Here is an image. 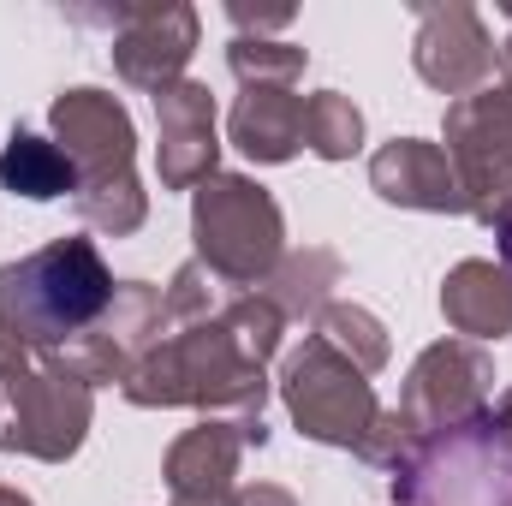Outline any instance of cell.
<instances>
[{
	"instance_id": "6da1fadb",
	"label": "cell",
	"mask_w": 512,
	"mask_h": 506,
	"mask_svg": "<svg viewBox=\"0 0 512 506\" xmlns=\"http://www.w3.org/2000/svg\"><path fill=\"white\" fill-rule=\"evenodd\" d=\"M48 137L66 149L78 173V221L108 239H131L149 221V191L137 179V126L126 102L96 84L60 90L48 108Z\"/></svg>"
},
{
	"instance_id": "7a4b0ae2",
	"label": "cell",
	"mask_w": 512,
	"mask_h": 506,
	"mask_svg": "<svg viewBox=\"0 0 512 506\" xmlns=\"http://www.w3.org/2000/svg\"><path fill=\"white\" fill-rule=\"evenodd\" d=\"M137 411H203V417H233V423H262L268 405V370L251 364L227 322H191V328H167V340L131 370L120 387Z\"/></svg>"
},
{
	"instance_id": "3957f363",
	"label": "cell",
	"mask_w": 512,
	"mask_h": 506,
	"mask_svg": "<svg viewBox=\"0 0 512 506\" xmlns=\"http://www.w3.org/2000/svg\"><path fill=\"white\" fill-rule=\"evenodd\" d=\"M114 286L120 280L96 239H54L18 262H0V328L30 358H48L114 304Z\"/></svg>"
},
{
	"instance_id": "277c9868",
	"label": "cell",
	"mask_w": 512,
	"mask_h": 506,
	"mask_svg": "<svg viewBox=\"0 0 512 506\" xmlns=\"http://www.w3.org/2000/svg\"><path fill=\"white\" fill-rule=\"evenodd\" d=\"M191 239L197 262L221 286L256 292L286 256V215L274 191L256 185L251 173H215L209 185L191 191Z\"/></svg>"
},
{
	"instance_id": "5b68a950",
	"label": "cell",
	"mask_w": 512,
	"mask_h": 506,
	"mask_svg": "<svg viewBox=\"0 0 512 506\" xmlns=\"http://www.w3.org/2000/svg\"><path fill=\"white\" fill-rule=\"evenodd\" d=\"M393 506H512V459L489 417L447 435H417L393 471Z\"/></svg>"
},
{
	"instance_id": "8992f818",
	"label": "cell",
	"mask_w": 512,
	"mask_h": 506,
	"mask_svg": "<svg viewBox=\"0 0 512 506\" xmlns=\"http://www.w3.org/2000/svg\"><path fill=\"white\" fill-rule=\"evenodd\" d=\"M441 137L465 215H477L495 239L512 233V84H483L477 96L447 102Z\"/></svg>"
},
{
	"instance_id": "52a82bcc",
	"label": "cell",
	"mask_w": 512,
	"mask_h": 506,
	"mask_svg": "<svg viewBox=\"0 0 512 506\" xmlns=\"http://www.w3.org/2000/svg\"><path fill=\"white\" fill-rule=\"evenodd\" d=\"M280 405L292 417V429L304 441H322V447H340V453H358V441L370 435L382 399H376V381L364 370H352L328 340H304L286 370H280Z\"/></svg>"
},
{
	"instance_id": "ba28073f",
	"label": "cell",
	"mask_w": 512,
	"mask_h": 506,
	"mask_svg": "<svg viewBox=\"0 0 512 506\" xmlns=\"http://www.w3.org/2000/svg\"><path fill=\"white\" fill-rule=\"evenodd\" d=\"M167 340V298H161V286H149V280H120L114 286V304L78 334V340H66L60 352H48L42 364L48 370H60V376L84 381L90 393L96 387H126L131 370L155 352Z\"/></svg>"
},
{
	"instance_id": "9c48e42d",
	"label": "cell",
	"mask_w": 512,
	"mask_h": 506,
	"mask_svg": "<svg viewBox=\"0 0 512 506\" xmlns=\"http://www.w3.org/2000/svg\"><path fill=\"white\" fill-rule=\"evenodd\" d=\"M72 24H102L114 42V72L143 96H167L185 84V66L197 54V6L161 0V6H78Z\"/></svg>"
},
{
	"instance_id": "30bf717a",
	"label": "cell",
	"mask_w": 512,
	"mask_h": 506,
	"mask_svg": "<svg viewBox=\"0 0 512 506\" xmlns=\"http://www.w3.org/2000/svg\"><path fill=\"white\" fill-rule=\"evenodd\" d=\"M489 405H495V358H489V346H471V340L423 346L399 387V417L411 423V435L465 429V423L489 417Z\"/></svg>"
},
{
	"instance_id": "8fae6325",
	"label": "cell",
	"mask_w": 512,
	"mask_h": 506,
	"mask_svg": "<svg viewBox=\"0 0 512 506\" xmlns=\"http://www.w3.org/2000/svg\"><path fill=\"white\" fill-rule=\"evenodd\" d=\"M6 393V423H0V453H18V459H42V465H66L84 435H90V417H96V393L84 381L60 376L48 364L24 370Z\"/></svg>"
},
{
	"instance_id": "7c38bea8",
	"label": "cell",
	"mask_w": 512,
	"mask_h": 506,
	"mask_svg": "<svg viewBox=\"0 0 512 506\" xmlns=\"http://www.w3.org/2000/svg\"><path fill=\"white\" fill-rule=\"evenodd\" d=\"M495 36L477 6L447 0V6H417V36H411V66L429 90L441 96H477L495 78Z\"/></svg>"
},
{
	"instance_id": "4fadbf2b",
	"label": "cell",
	"mask_w": 512,
	"mask_h": 506,
	"mask_svg": "<svg viewBox=\"0 0 512 506\" xmlns=\"http://www.w3.org/2000/svg\"><path fill=\"white\" fill-rule=\"evenodd\" d=\"M262 441H268L262 423H233V417H203L197 429H185L161 465L173 506H227L239 489L245 447H262Z\"/></svg>"
},
{
	"instance_id": "5bb4252c",
	"label": "cell",
	"mask_w": 512,
	"mask_h": 506,
	"mask_svg": "<svg viewBox=\"0 0 512 506\" xmlns=\"http://www.w3.org/2000/svg\"><path fill=\"white\" fill-rule=\"evenodd\" d=\"M221 137H215V90L203 78L173 84L155 96V173L161 191H197L221 167Z\"/></svg>"
},
{
	"instance_id": "9a60e30c",
	"label": "cell",
	"mask_w": 512,
	"mask_h": 506,
	"mask_svg": "<svg viewBox=\"0 0 512 506\" xmlns=\"http://www.w3.org/2000/svg\"><path fill=\"white\" fill-rule=\"evenodd\" d=\"M370 191L393 209L417 215H465V191L453 179V161L429 137H393L370 155Z\"/></svg>"
},
{
	"instance_id": "2e32d148",
	"label": "cell",
	"mask_w": 512,
	"mask_h": 506,
	"mask_svg": "<svg viewBox=\"0 0 512 506\" xmlns=\"http://www.w3.org/2000/svg\"><path fill=\"white\" fill-rule=\"evenodd\" d=\"M441 316L459 340L495 346L512 334V274L489 256H465L441 280Z\"/></svg>"
},
{
	"instance_id": "e0dca14e",
	"label": "cell",
	"mask_w": 512,
	"mask_h": 506,
	"mask_svg": "<svg viewBox=\"0 0 512 506\" xmlns=\"http://www.w3.org/2000/svg\"><path fill=\"white\" fill-rule=\"evenodd\" d=\"M227 137H233V149L245 161H256V167H286L304 149V96L298 90L256 84V90H245L233 102Z\"/></svg>"
},
{
	"instance_id": "ac0fdd59",
	"label": "cell",
	"mask_w": 512,
	"mask_h": 506,
	"mask_svg": "<svg viewBox=\"0 0 512 506\" xmlns=\"http://www.w3.org/2000/svg\"><path fill=\"white\" fill-rule=\"evenodd\" d=\"M0 191L24 197V203H54V197H78V173L66 161V149L54 137H36V131L12 126L6 149H0Z\"/></svg>"
},
{
	"instance_id": "d6986e66",
	"label": "cell",
	"mask_w": 512,
	"mask_h": 506,
	"mask_svg": "<svg viewBox=\"0 0 512 506\" xmlns=\"http://www.w3.org/2000/svg\"><path fill=\"white\" fill-rule=\"evenodd\" d=\"M340 280H346L340 256L328 251V245H304V251L280 256V268H274L256 292H268L286 322H304V316H322V310L334 304V286H340Z\"/></svg>"
},
{
	"instance_id": "ffe728a7",
	"label": "cell",
	"mask_w": 512,
	"mask_h": 506,
	"mask_svg": "<svg viewBox=\"0 0 512 506\" xmlns=\"http://www.w3.org/2000/svg\"><path fill=\"white\" fill-rule=\"evenodd\" d=\"M316 340H328L352 370H364V376H382L387 358H393V340H387L382 316L376 310H364V304H328L322 316H316Z\"/></svg>"
},
{
	"instance_id": "44dd1931",
	"label": "cell",
	"mask_w": 512,
	"mask_h": 506,
	"mask_svg": "<svg viewBox=\"0 0 512 506\" xmlns=\"http://www.w3.org/2000/svg\"><path fill=\"white\" fill-rule=\"evenodd\" d=\"M304 149L322 161H352L364 149V108L346 90L304 96Z\"/></svg>"
},
{
	"instance_id": "7402d4cb",
	"label": "cell",
	"mask_w": 512,
	"mask_h": 506,
	"mask_svg": "<svg viewBox=\"0 0 512 506\" xmlns=\"http://www.w3.org/2000/svg\"><path fill=\"white\" fill-rule=\"evenodd\" d=\"M227 66H233V78H239L245 90H256V84L292 90V84L304 78V66H310V48L274 42V36H233V42H227Z\"/></svg>"
},
{
	"instance_id": "603a6c76",
	"label": "cell",
	"mask_w": 512,
	"mask_h": 506,
	"mask_svg": "<svg viewBox=\"0 0 512 506\" xmlns=\"http://www.w3.org/2000/svg\"><path fill=\"white\" fill-rule=\"evenodd\" d=\"M221 322H227V334H233V346L268 370V358L280 352V334H286V316L274 310V298L268 292H233L227 298V310H221Z\"/></svg>"
},
{
	"instance_id": "cb8c5ba5",
	"label": "cell",
	"mask_w": 512,
	"mask_h": 506,
	"mask_svg": "<svg viewBox=\"0 0 512 506\" xmlns=\"http://www.w3.org/2000/svg\"><path fill=\"white\" fill-rule=\"evenodd\" d=\"M161 298H167V328H191V322L221 316L227 298H233V286H221V280L191 256V262H179V274L161 286Z\"/></svg>"
},
{
	"instance_id": "d4e9b609",
	"label": "cell",
	"mask_w": 512,
	"mask_h": 506,
	"mask_svg": "<svg viewBox=\"0 0 512 506\" xmlns=\"http://www.w3.org/2000/svg\"><path fill=\"white\" fill-rule=\"evenodd\" d=\"M411 447H417V435H411V423L399 417V405H382V411H376V423H370V435L358 441V459L393 477V471L405 465V453H411Z\"/></svg>"
},
{
	"instance_id": "484cf974",
	"label": "cell",
	"mask_w": 512,
	"mask_h": 506,
	"mask_svg": "<svg viewBox=\"0 0 512 506\" xmlns=\"http://www.w3.org/2000/svg\"><path fill=\"white\" fill-rule=\"evenodd\" d=\"M227 18L239 24V36H268V30H286V24H292V6H268V12H251V6H227Z\"/></svg>"
},
{
	"instance_id": "4316f807",
	"label": "cell",
	"mask_w": 512,
	"mask_h": 506,
	"mask_svg": "<svg viewBox=\"0 0 512 506\" xmlns=\"http://www.w3.org/2000/svg\"><path fill=\"white\" fill-rule=\"evenodd\" d=\"M227 506H298V501H292V489H280V483H245V489H233Z\"/></svg>"
},
{
	"instance_id": "83f0119b",
	"label": "cell",
	"mask_w": 512,
	"mask_h": 506,
	"mask_svg": "<svg viewBox=\"0 0 512 506\" xmlns=\"http://www.w3.org/2000/svg\"><path fill=\"white\" fill-rule=\"evenodd\" d=\"M24 370H36V364H30V352H24V346H18V340L0 328V387H12Z\"/></svg>"
},
{
	"instance_id": "f1b7e54d",
	"label": "cell",
	"mask_w": 512,
	"mask_h": 506,
	"mask_svg": "<svg viewBox=\"0 0 512 506\" xmlns=\"http://www.w3.org/2000/svg\"><path fill=\"white\" fill-rule=\"evenodd\" d=\"M489 429H495V441L507 447V459H512V381H507V393L489 405Z\"/></svg>"
},
{
	"instance_id": "f546056e",
	"label": "cell",
	"mask_w": 512,
	"mask_h": 506,
	"mask_svg": "<svg viewBox=\"0 0 512 506\" xmlns=\"http://www.w3.org/2000/svg\"><path fill=\"white\" fill-rule=\"evenodd\" d=\"M507 18H512V6H507ZM495 54H501V66H507V84H512V30H507V42H501Z\"/></svg>"
},
{
	"instance_id": "4dcf8cb0",
	"label": "cell",
	"mask_w": 512,
	"mask_h": 506,
	"mask_svg": "<svg viewBox=\"0 0 512 506\" xmlns=\"http://www.w3.org/2000/svg\"><path fill=\"white\" fill-rule=\"evenodd\" d=\"M0 506H36L30 495H18V489H0Z\"/></svg>"
},
{
	"instance_id": "1f68e13d",
	"label": "cell",
	"mask_w": 512,
	"mask_h": 506,
	"mask_svg": "<svg viewBox=\"0 0 512 506\" xmlns=\"http://www.w3.org/2000/svg\"><path fill=\"white\" fill-rule=\"evenodd\" d=\"M501 268L512 274V233H501Z\"/></svg>"
}]
</instances>
